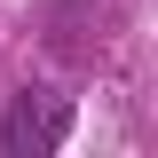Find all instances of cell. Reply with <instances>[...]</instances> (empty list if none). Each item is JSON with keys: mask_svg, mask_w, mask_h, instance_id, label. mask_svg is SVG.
I'll list each match as a JSON object with an SVG mask.
<instances>
[{"mask_svg": "<svg viewBox=\"0 0 158 158\" xmlns=\"http://www.w3.org/2000/svg\"><path fill=\"white\" fill-rule=\"evenodd\" d=\"M56 135H63V103L16 95V111H8V127H0V150H8V158H32V150H48Z\"/></svg>", "mask_w": 158, "mask_h": 158, "instance_id": "obj_1", "label": "cell"}]
</instances>
